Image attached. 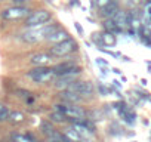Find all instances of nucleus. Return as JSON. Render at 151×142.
I'll return each instance as SVG.
<instances>
[{
    "label": "nucleus",
    "mask_w": 151,
    "mask_h": 142,
    "mask_svg": "<svg viewBox=\"0 0 151 142\" xmlns=\"http://www.w3.org/2000/svg\"><path fill=\"white\" fill-rule=\"evenodd\" d=\"M47 142H58V141H52V139H49V141H47Z\"/></svg>",
    "instance_id": "28"
},
{
    "label": "nucleus",
    "mask_w": 151,
    "mask_h": 142,
    "mask_svg": "<svg viewBox=\"0 0 151 142\" xmlns=\"http://www.w3.org/2000/svg\"><path fill=\"white\" fill-rule=\"evenodd\" d=\"M53 59V56L50 53H36L31 56V64L37 65V67H46L47 64H50Z\"/></svg>",
    "instance_id": "11"
},
{
    "label": "nucleus",
    "mask_w": 151,
    "mask_h": 142,
    "mask_svg": "<svg viewBox=\"0 0 151 142\" xmlns=\"http://www.w3.org/2000/svg\"><path fill=\"white\" fill-rule=\"evenodd\" d=\"M18 95L22 96V98H27L30 95V92H27V90H18Z\"/></svg>",
    "instance_id": "25"
},
{
    "label": "nucleus",
    "mask_w": 151,
    "mask_h": 142,
    "mask_svg": "<svg viewBox=\"0 0 151 142\" xmlns=\"http://www.w3.org/2000/svg\"><path fill=\"white\" fill-rule=\"evenodd\" d=\"M111 2H113V0H95L96 6H98V8H101V9H102L104 6H107L108 3H111Z\"/></svg>",
    "instance_id": "23"
},
{
    "label": "nucleus",
    "mask_w": 151,
    "mask_h": 142,
    "mask_svg": "<svg viewBox=\"0 0 151 142\" xmlns=\"http://www.w3.org/2000/svg\"><path fill=\"white\" fill-rule=\"evenodd\" d=\"M55 108H58L68 120H73V121H85V118H86V111L82 107H79L77 104L65 102V104L56 105Z\"/></svg>",
    "instance_id": "2"
},
{
    "label": "nucleus",
    "mask_w": 151,
    "mask_h": 142,
    "mask_svg": "<svg viewBox=\"0 0 151 142\" xmlns=\"http://www.w3.org/2000/svg\"><path fill=\"white\" fill-rule=\"evenodd\" d=\"M147 15L151 18V5H148V8H147Z\"/></svg>",
    "instance_id": "26"
},
{
    "label": "nucleus",
    "mask_w": 151,
    "mask_h": 142,
    "mask_svg": "<svg viewBox=\"0 0 151 142\" xmlns=\"http://www.w3.org/2000/svg\"><path fill=\"white\" fill-rule=\"evenodd\" d=\"M42 129H43V133L49 138V139H52V141H58V142H61V138H62V135H59L55 129H53V126L49 123V121H43L42 123Z\"/></svg>",
    "instance_id": "13"
},
{
    "label": "nucleus",
    "mask_w": 151,
    "mask_h": 142,
    "mask_svg": "<svg viewBox=\"0 0 151 142\" xmlns=\"http://www.w3.org/2000/svg\"><path fill=\"white\" fill-rule=\"evenodd\" d=\"M27 2H28V0H12L14 6H24Z\"/></svg>",
    "instance_id": "24"
},
{
    "label": "nucleus",
    "mask_w": 151,
    "mask_h": 142,
    "mask_svg": "<svg viewBox=\"0 0 151 142\" xmlns=\"http://www.w3.org/2000/svg\"><path fill=\"white\" fill-rule=\"evenodd\" d=\"M101 40H102V43H104L105 46H110V47H111V46H114V44H116V42H117V40H116V34H114V33H111V31H107V30L102 33Z\"/></svg>",
    "instance_id": "17"
},
{
    "label": "nucleus",
    "mask_w": 151,
    "mask_h": 142,
    "mask_svg": "<svg viewBox=\"0 0 151 142\" xmlns=\"http://www.w3.org/2000/svg\"><path fill=\"white\" fill-rule=\"evenodd\" d=\"M104 28L107 30V31H111V33H122V30L116 25V22L113 21V18H107L105 19V22H104Z\"/></svg>",
    "instance_id": "19"
},
{
    "label": "nucleus",
    "mask_w": 151,
    "mask_h": 142,
    "mask_svg": "<svg viewBox=\"0 0 151 142\" xmlns=\"http://www.w3.org/2000/svg\"><path fill=\"white\" fill-rule=\"evenodd\" d=\"M49 118H50L53 123H64V121L67 120V117H65V115H64L58 108H55V111H52V113H50Z\"/></svg>",
    "instance_id": "20"
},
{
    "label": "nucleus",
    "mask_w": 151,
    "mask_h": 142,
    "mask_svg": "<svg viewBox=\"0 0 151 142\" xmlns=\"http://www.w3.org/2000/svg\"><path fill=\"white\" fill-rule=\"evenodd\" d=\"M30 9L25 8V6H12V8H8L5 11H2L0 16L6 21H18V19H22V18H27L30 15Z\"/></svg>",
    "instance_id": "6"
},
{
    "label": "nucleus",
    "mask_w": 151,
    "mask_h": 142,
    "mask_svg": "<svg viewBox=\"0 0 151 142\" xmlns=\"http://www.w3.org/2000/svg\"><path fill=\"white\" fill-rule=\"evenodd\" d=\"M68 33L67 31H64L62 28H58V30H55L52 34H49L47 36V42H50V43H53V44H56V43H59V42H64V40H67L68 39Z\"/></svg>",
    "instance_id": "14"
},
{
    "label": "nucleus",
    "mask_w": 151,
    "mask_h": 142,
    "mask_svg": "<svg viewBox=\"0 0 151 142\" xmlns=\"http://www.w3.org/2000/svg\"><path fill=\"white\" fill-rule=\"evenodd\" d=\"M110 18H113V21L116 22V25H117L122 31L129 27V18H127V15H126L123 11H117V12H116L113 16H110Z\"/></svg>",
    "instance_id": "12"
},
{
    "label": "nucleus",
    "mask_w": 151,
    "mask_h": 142,
    "mask_svg": "<svg viewBox=\"0 0 151 142\" xmlns=\"http://www.w3.org/2000/svg\"><path fill=\"white\" fill-rule=\"evenodd\" d=\"M76 28H77V31H79V33H80V34H82V33H83V30H82V27H80V25H79V24H76Z\"/></svg>",
    "instance_id": "27"
},
{
    "label": "nucleus",
    "mask_w": 151,
    "mask_h": 142,
    "mask_svg": "<svg viewBox=\"0 0 151 142\" xmlns=\"http://www.w3.org/2000/svg\"><path fill=\"white\" fill-rule=\"evenodd\" d=\"M53 71L56 76H61V74H67V73H71V71H82V68L79 65H76L74 62H62V64H58L53 67Z\"/></svg>",
    "instance_id": "10"
},
{
    "label": "nucleus",
    "mask_w": 151,
    "mask_h": 142,
    "mask_svg": "<svg viewBox=\"0 0 151 142\" xmlns=\"http://www.w3.org/2000/svg\"><path fill=\"white\" fill-rule=\"evenodd\" d=\"M67 90H71V92H76V93H79L80 96H92L93 95V92H95V87H93V85L92 83H89V82H73L68 87H67Z\"/></svg>",
    "instance_id": "7"
},
{
    "label": "nucleus",
    "mask_w": 151,
    "mask_h": 142,
    "mask_svg": "<svg viewBox=\"0 0 151 142\" xmlns=\"http://www.w3.org/2000/svg\"><path fill=\"white\" fill-rule=\"evenodd\" d=\"M11 138H12V142H33V136H30V135L12 133Z\"/></svg>",
    "instance_id": "21"
},
{
    "label": "nucleus",
    "mask_w": 151,
    "mask_h": 142,
    "mask_svg": "<svg viewBox=\"0 0 151 142\" xmlns=\"http://www.w3.org/2000/svg\"><path fill=\"white\" fill-rule=\"evenodd\" d=\"M73 129L79 133V136L82 138V141H88V139H92L95 132L85 123V121H74L73 123Z\"/></svg>",
    "instance_id": "9"
},
{
    "label": "nucleus",
    "mask_w": 151,
    "mask_h": 142,
    "mask_svg": "<svg viewBox=\"0 0 151 142\" xmlns=\"http://www.w3.org/2000/svg\"><path fill=\"white\" fill-rule=\"evenodd\" d=\"M79 74H80V71H71V73H67V74L56 76L55 77V86L58 89H67L73 82H76Z\"/></svg>",
    "instance_id": "8"
},
{
    "label": "nucleus",
    "mask_w": 151,
    "mask_h": 142,
    "mask_svg": "<svg viewBox=\"0 0 151 142\" xmlns=\"http://www.w3.org/2000/svg\"><path fill=\"white\" fill-rule=\"evenodd\" d=\"M24 118H25V115H24L22 113H19V111H11L8 120H9L11 123H14V124H19V123L24 121Z\"/></svg>",
    "instance_id": "18"
},
{
    "label": "nucleus",
    "mask_w": 151,
    "mask_h": 142,
    "mask_svg": "<svg viewBox=\"0 0 151 142\" xmlns=\"http://www.w3.org/2000/svg\"><path fill=\"white\" fill-rule=\"evenodd\" d=\"M28 77L36 82V83H49L52 82L56 74H55V71L53 68H49V67H37L31 71H28Z\"/></svg>",
    "instance_id": "4"
},
{
    "label": "nucleus",
    "mask_w": 151,
    "mask_h": 142,
    "mask_svg": "<svg viewBox=\"0 0 151 142\" xmlns=\"http://www.w3.org/2000/svg\"><path fill=\"white\" fill-rule=\"evenodd\" d=\"M61 28L58 24H52V25H39V27H30L28 31L21 34V40L25 43H37L40 40H46L49 34H52L55 30Z\"/></svg>",
    "instance_id": "1"
},
{
    "label": "nucleus",
    "mask_w": 151,
    "mask_h": 142,
    "mask_svg": "<svg viewBox=\"0 0 151 142\" xmlns=\"http://www.w3.org/2000/svg\"><path fill=\"white\" fill-rule=\"evenodd\" d=\"M52 18V14L46 9H39V11H34L31 12L27 19H25V25L27 27H39V25H45L47 21H50Z\"/></svg>",
    "instance_id": "5"
},
{
    "label": "nucleus",
    "mask_w": 151,
    "mask_h": 142,
    "mask_svg": "<svg viewBox=\"0 0 151 142\" xmlns=\"http://www.w3.org/2000/svg\"><path fill=\"white\" fill-rule=\"evenodd\" d=\"M77 47H79V46H77V42H76L74 39H71V37H68L67 40L53 44V46L50 47L49 53H50L52 56L61 58V56H67V55L76 52V50H77Z\"/></svg>",
    "instance_id": "3"
},
{
    "label": "nucleus",
    "mask_w": 151,
    "mask_h": 142,
    "mask_svg": "<svg viewBox=\"0 0 151 142\" xmlns=\"http://www.w3.org/2000/svg\"><path fill=\"white\" fill-rule=\"evenodd\" d=\"M9 108L5 104H0V121H6L9 118Z\"/></svg>",
    "instance_id": "22"
},
{
    "label": "nucleus",
    "mask_w": 151,
    "mask_h": 142,
    "mask_svg": "<svg viewBox=\"0 0 151 142\" xmlns=\"http://www.w3.org/2000/svg\"><path fill=\"white\" fill-rule=\"evenodd\" d=\"M61 98H62L64 101L70 102V104H77V102H80V101L83 99V96H80L79 93L71 92V90H67V89L61 93Z\"/></svg>",
    "instance_id": "15"
},
{
    "label": "nucleus",
    "mask_w": 151,
    "mask_h": 142,
    "mask_svg": "<svg viewBox=\"0 0 151 142\" xmlns=\"http://www.w3.org/2000/svg\"><path fill=\"white\" fill-rule=\"evenodd\" d=\"M101 11H102V12H101V14H102V16L110 18V16H113V15L119 11V5H117V2H114V0H113L111 3H108L107 6H104Z\"/></svg>",
    "instance_id": "16"
}]
</instances>
